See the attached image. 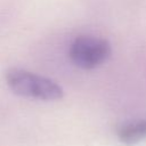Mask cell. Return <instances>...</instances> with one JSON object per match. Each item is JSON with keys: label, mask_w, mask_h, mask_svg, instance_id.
Instances as JSON below:
<instances>
[{"label": "cell", "mask_w": 146, "mask_h": 146, "mask_svg": "<svg viewBox=\"0 0 146 146\" xmlns=\"http://www.w3.org/2000/svg\"><path fill=\"white\" fill-rule=\"evenodd\" d=\"M6 82L10 90L22 97L39 100H57L64 95L62 87L54 80L22 68L6 72Z\"/></svg>", "instance_id": "cell-1"}, {"label": "cell", "mask_w": 146, "mask_h": 146, "mask_svg": "<svg viewBox=\"0 0 146 146\" xmlns=\"http://www.w3.org/2000/svg\"><path fill=\"white\" fill-rule=\"evenodd\" d=\"M111 51V44L106 39L94 35H79L71 43L68 56L78 67L92 70L105 63Z\"/></svg>", "instance_id": "cell-2"}, {"label": "cell", "mask_w": 146, "mask_h": 146, "mask_svg": "<svg viewBox=\"0 0 146 146\" xmlns=\"http://www.w3.org/2000/svg\"><path fill=\"white\" fill-rule=\"evenodd\" d=\"M117 138L125 145H133L146 139V119L121 125L117 130Z\"/></svg>", "instance_id": "cell-3"}]
</instances>
